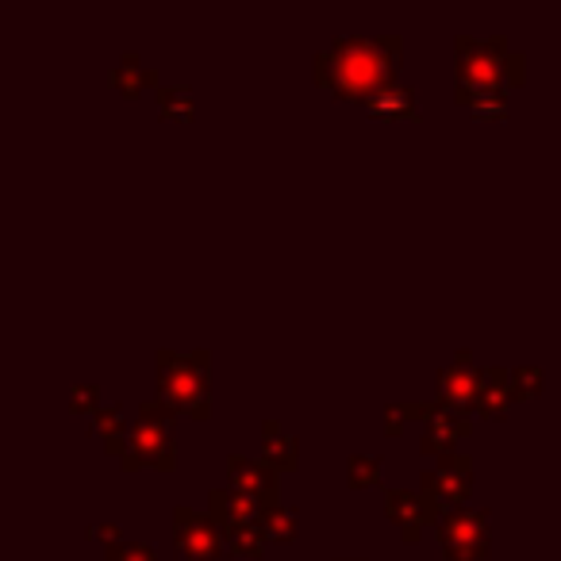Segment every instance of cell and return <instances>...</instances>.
<instances>
[{"label": "cell", "instance_id": "obj_1", "mask_svg": "<svg viewBox=\"0 0 561 561\" xmlns=\"http://www.w3.org/2000/svg\"><path fill=\"white\" fill-rule=\"evenodd\" d=\"M400 62H404L400 35H343L316 50L312 73L335 96L366 104L381 89L397 85Z\"/></svg>", "mask_w": 561, "mask_h": 561}, {"label": "cell", "instance_id": "obj_2", "mask_svg": "<svg viewBox=\"0 0 561 561\" xmlns=\"http://www.w3.org/2000/svg\"><path fill=\"white\" fill-rule=\"evenodd\" d=\"M158 400L185 412L188 420L211 415V354L208 351H162L154 354Z\"/></svg>", "mask_w": 561, "mask_h": 561}, {"label": "cell", "instance_id": "obj_3", "mask_svg": "<svg viewBox=\"0 0 561 561\" xmlns=\"http://www.w3.org/2000/svg\"><path fill=\"white\" fill-rule=\"evenodd\" d=\"M454 50H458V85L515 89L527 81V55L512 50L507 35H489V39L454 35Z\"/></svg>", "mask_w": 561, "mask_h": 561}, {"label": "cell", "instance_id": "obj_4", "mask_svg": "<svg viewBox=\"0 0 561 561\" xmlns=\"http://www.w3.org/2000/svg\"><path fill=\"white\" fill-rule=\"evenodd\" d=\"M178 415V408H170L165 400H142L139 415L131 423L127 454L119 458L124 473H135V469H162V473H170L178 466V443H173Z\"/></svg>", "mask_w": 561, "mask_h": 561}, {"label": "cell", "instance_id": "obj_5", "mask_svg": "<svg viewBox=\"0 0 561 561\" xmlns=\"http://www.w3.org/2000/svg\"><path fill=\"white\" fill-rule=\"evenodd\" d=\"M438 546L450 561H484L489 558V512L484 507H446L435 523Z\"/></svg>", "mask_w": 561, "mask_h": 561}, {"label": "cell", "instance_id": "obj_6", "mask_svg": "<svg viewBox=\"0 0 561 561\" xmlns=\"http://www.w3.org/2000/svg\"><path fill=\"white\" fill-rule=\"evenodd\" d=\"M173 546H178L181 561H219L227 553V538L216 515L185 504L173 507Z\"/></svg>", "mask_w": 561, "mask_h": 561}, {"label": "cell", "instance_id": "obj_7", "mask_svg": "<svg viewBox=\"0 0 561 561\" xmlns=\"http://www.w3.org/2000/svg\"><path fill=\"white\" fill-rule=\"evenodd\" d=\"M420 492H427L443 507H466L469 492H473V458L458 450L435 458V466L420 473Z\"/></svg>", "mask_w": 561, "mask_h": 561}, {"label": "cell", "instance_id": "obj_8", "mask_svg": "<svg viewBox=\"0 0 561 561\" xmlns=\"http://www.w3.org/2000/svg\"><path fill=\"white\" fill-rule=\"evenodd\" d=\"M385 515L397 523L404 542H420L423 530L443 519V504H435L420 489H385Z\"/></svg>", "mask_w": 561, "mask_h": 561}, {"label": "cell", "instance_id": "obj_9", "mask_svg": "<svg viewBox=\"0 0 561 561\" xmlns=\"http://www.w3.org/2000/svg\"><path fill=\"white\" fill-rule=\"evenodd\" d=\"M227 484L242 496L257 500L262 507L280 504V473L262 458H247V454H227Z\"/></svg>", "mask_w": 561, "mask_h": 561}, {"label": "cell", "instance_id": "obj_10", "mask_svg": "<svg viewBox=\"0 0 561 561\" xmlns=\"http://www.w3.org/2000/svg\"><path fill=\"white\" fill-rule=\"evenodd\" d=\"M469 435H473V423H469L466 412L443 404V400H431L427 427H423V438H420V450L423 454H431V458L454 454V446L466 443Z\"/></svg>", "mask_w": 561, "mask_h": 561}, {"label": "cell", "instance_id": "obj_11", "mask_svg": "<svg viewBox=\"0 0 561 561\" xmlns=\"http://www.w3.org/2000/svg\"><path fill=\"white\" fill-rule=\"evenodd\" d=\"M481 377H484V366H477L473 354L469 351H458L450 358V366L438 374V400L458 412L477 404V392H481Z\"/></svg>", "mask_w": 561, "mask_h": 561}, {"label": "cell", "instance_id": "obj_12", "mask_svg": "<svg viewBox=\"0 0 561 561\" xmlns=\"http://www.w3.org/2000/svg\"><path fill=\"white\" fill-rule=\"evenodd\" d=\"M515 404V392H512V369H496V366H484L481 377V392H477V404L473 412L484 415V420H504Z\"/></svg>", "mask_w": 561, "mask_h": 561}, {"label": "cell", "instance_id": "obj_13", "mask_svg": "<svg viewBox=\"0 0 561 561\" xmlns=\"http://www.w3.org/2000/svg\"><path fill=\"white\" fill-rule=\"evenodd\" d=\"M131 423L135 420H127L119 404H104L101 412L89 420V431L101 438L104 454H112V458H124V454H127V438H131Z\"/></svg>", "mask_w": 561, "mask_h": 561}, {"label": "cell", "instance_id": "obj_14", "mask_svg": "<svg viewBox=\"0 0 561 561\" xmlns=\"http://www.w3.org/2000/svg\"><path fill=\"white\" fill-rule=\"evenodd\" d=\"M262 461L277 473H293L300 466V443L277 420H262Z\"/></svg>", "mask_w": 561, "mask_h": 561}, {"label": "cell", "instance_id": "obj_15", "mask_svg": "<svg viewBox=\"0 0 561 561\" xmlns=\"http://www.w3.org/2000/svg\"><path fill=\"white\" fill-rule=\"evenodd\" d=\"M112 85L124 96H139V93H147V89L158 93V89H162L158 85V70L142 62L139 50H124V55H119V62L112 66Z\"/></svg>", "mask_w": 561, "mask_h": 561}, {"label": "cell", "instance_id": "obj_16", "mask_svg": "<svg viewBox=\"0 0 561 561\" xmlns=\"http://www.w3.org/2000/svg\"><path fill=\"white\" fill-rule=\"evenodd\" d=\"M208 507L211 515H216L219 527H234V523H254L262 519V504L250 496H242V492H234L231 484L227 489H211L208 492Z\"/></svg>", "mask_w": 561, "mask_h": 561}, {"label": "cell", "instance_id": "obj_17", "mask_svg": "<svg viewBox=\"0 0 561 561\" xmlns=\"http://www.w3.org/2000/svg\"><path fill=\"white\" fill-rule=\"evenodd\" d=\"M454 101L473 112V116H507V89L500 85H458L454 89Z\"/></svg>", "mask_w": 561, "mask_h": 561}, {"label": "cell", "instance_id": "obj_18", "mask_svg": "<svg viewBox=\"0 0 561 561\" xmlns=\"http://www.w3.org/2000/svg\"><path fill=\"white\" fill-rule=\"evenodd\" d=\"M362 108L369 112V116H408V119H415L420 116V104H415V89L412 85H389V89H381L377 96H369Z\"/></svg>", "mask_w": 561, "mask_h": 561}, {"label": "cell", "instance_id": "obj_19", "mask_svg": "<svg viewBox=\"0 0 561 561\" xmlns=\"http://www.w3.org/2000/svg\"><path fill=\"white\" fill-rule=\"evenodd\" d=\"M227 538V553H234V558H262L265 553V530H262V519L254 523H234V527H219Z\"/></svg>", "mask_w": 561, "mask_h": 561}, {"label": "cell", "instance_id": "obj_20", "mask_svg": "<svg viewBox=\"0 0 561 561\" xmlns=\"http://www.w3.org/2000/svg\"><path fill=\"white\" fill-rule=\"evenodd\" d=\"M262 530L270 542H293L300 535V515L289 504H273L262 507Z\"/></svg>", "mask_w": 561, "mask_h": 561}, {"label": "cell", "instance_id": "obj_21", "mask_svg": "<svg viewBox=\"0 0 561 561\" xmlns=\"http://www.w3.org/2000/svg\"><path fill=\"white\" fill-rule=\"evenodd\" d=\"M346 484L351 489H377L381 484V454H351L346 458Z\"/></svg>", "mask_w": 561, "mask_h": 561}, {"label": "cell", "instance_id": "obj_22", "mask_svg": "<svg viewBox=\"0 0 561 561\" xmlns=\"http://www.w3.org/2000/svg\"><path fill=\"white\" fill-rule=\"evenodd\" d=\"M154 96H158V112H162V116H178V119L196 116V96L188 85H162Z\"/></svg>", "mask_w": 561, "mask_h": 561}, {"label": "cell", "instance_id": "obj_23", "mask_svg": "<svg viewBox=\"0 0 561 561\" xmlns=\"http://www.w3.org/2000/svg\"><path fill=\"white\" fill-rule=\"evenodd\" d=\"M427 415H431V400L427 404H389L385 408V435H404V427L412 420H423L427 423Z\"/></svg>", "mask_w": 561, "mask_h": 561}, {"label": "cell", "instance_id": "obj_24", "mask_svg": "<svg viewBox=\"0 0 561 561\" xmlns=\"http://www.w3.org/2000/svg\"><path fill=\"white\" fill-rule=\"evenodd\" d=\"M542 369L538 366H515L512 369V392H515V400H530V397H538L542 392Z\"/></svg>", "mask_w": 561, "mask_h": 561}, {"label": "cell", "instance_id": "obj_25", "mask_svg": "<svg viewBox=\"0 0 561 561\" xmlns=\"http://www.w3.org/2000/svg\"><path fill=\"white\" fill-rule=\"evenodd\" d=\"M104 561H158V550L147 542H116V546H104Z\"/></svg>", "mask_w": 561, "mask_h": 561}, {"label": "cell", "instance_id": "obj_26", "mask_svg": "<svg viewBox=\"0 0 561 561\" xmlns=\"http://www.w3.org/2000/svg\"><path fill=\"white\" fill-rule=\"evenodd\" d=\"M96 397H101V385H96V381H78V385H73V389H70V412H81V415H96V412H101V400H96Z\"/></svg>", "mask_w": 561, "mask_h": 561}, {"label": "cell", "instance_id": "obj_27", "mask_svg": "<svg viewBox=\"0 0 561 561\" xmlns=\"http://www.w3.org/2000/svg\"><path fill=\"white\" fill-rule=\"evenodd\" d=\"M89 538H101L104 546H116L124 542V535H119L116 523H96V527H89Z\"/></svg>", "mask_w": 561, "mask_h": 561}, {"label": "cell", "instance_id": "obj_28", "mask_svg": "<svg viewBox=\"0 0 561 561\" xmlns=\"http://www.w3.org/2000/svg\"><path fill=\"white\" fill-rule=\"evenodd\" d=\"M339 561H351V558H339Z\"/></svg>", "mask_w": 561, "mask_h": 561}]
</instances>
